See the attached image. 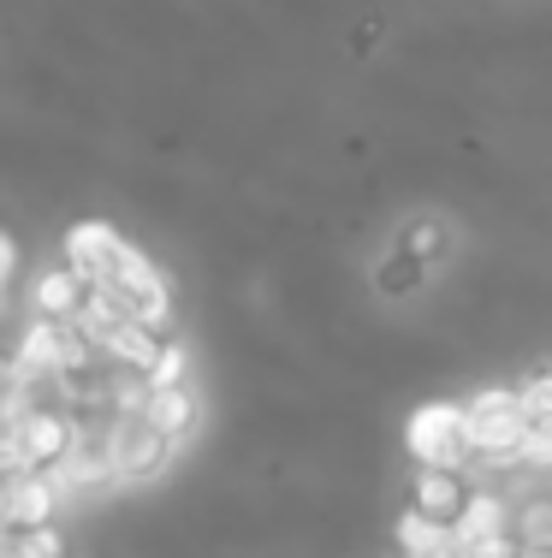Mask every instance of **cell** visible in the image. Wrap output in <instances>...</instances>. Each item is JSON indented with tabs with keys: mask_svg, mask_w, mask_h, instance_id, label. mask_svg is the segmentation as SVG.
<instances>
[{
	"mask_svg": "<svg viewBox=\"0 0 552 558\" xmlns=\"http://www.w3.org/2000/svg\"><path fill=\"white\" fill-rule=\"evenodd\" d=\"M65 268H77V279H84L89 291H108V298H131V291L161 279L149 256H137V250L101 220H84V226L65 232Z\"/></svg>",
	"mask_w": 552,
	"mask_h": 558,
	"instance_id": "cell-1",
	"label": "cell"
},
{
	"mask_svg": "<svg viewBox=\"0 0 552 558\" xmlns=\"http://www.w3.org/2000/svg\"><path fill=\"white\" fill-rule=\"evenodd\" d=\"M464 410H469V451H476V458H493V463H517V451L535 428L523 398L505 392V387H488V392L469 398Z\"/></svg>",
	"mask_w": 552,
	"mask_h": 558,
	"instance_id": "cell-2",
	"label": "cell"
},
{
	"mask_svg": "<svg viewBox=\"0 0 552 558\" xmlns=\"http://www.w3.org/2000/svg\"><path fill=\"white\" fill-rule=\"evenodd\" d=\"M404 446H410V458L422 463V470H457L464 458H476V451H469V410L433 398V404H422L404 422Z\"/></svg>",
	"mask_w": 552,
	"mask_h": 558,
	"instance_id": "cell-3",
	"label": "cell"
},
{
	"mask_svg": "<svg viewBox=\"0 0 552 558\" xmlns=\"http://www.w3.org/2000/svg\"><path fill=\"white\" fill-rule=\"evenodd\" d=\"M173 434H161L149 416H113V463H120L125 482H143V475L167 470L173 458Z\"/></svg>",
	"mask_w": 552,
	"mask_h": 558,
	"instance_id": "cell-4",
	"label": "cell"
},
{
	"mask_svg": "<svg viewBox=\"0 0 552 558\" xmlns=\"http://www.w3.org/2000/svg\"><path fill=\"white\" fill-rule=\"evenodd\" d=\"M452 535H457V553H476V547H493V541H517V517L499 494H469Z\"/></svg>",
	"mask_w": 552,
	"mask_h": 558,
	"instance_id": "cell-5",
	"label": "cell"
},
{
	"mask_svg": "<svg viewBox=\"0 0 552 558\" xmlns=\"http://www.w3.org/2000/svg\"><path fill=\"white\" fill-rule=\"evenodd\" d=\"M24 434V451H30V470H48V463H60L65 451L77 440V416H60V410H30V416L19 422Z\"/></svg>",
	"mask_w": 552,
	"mask_h": 558,
	"instance_id": "cell-6",
	"label": "cell"
},
{
	"mask_svg": "<svg viewBox=\"0 0 552 558\" xmlns=\"http://www.w3.org/2000/svg\"><path fill=\"white\" fill-rule=\"evenodd\" d=\"M398 547H404V558H464V553H457L452 523H445V517L416 511V505L398 517Z\"/></svg>",
	"mask_w": 552,
	"mask_h": 558,
	"instance_id": "cell-7",
	"label": "cell"
},
{
	"mask_svg": "<svg viewBox=\"0 0 552 558\" xmlns=\"http://www.w3.org/2000/svg\"><path fill=\"white\" fill-rule=\"evenodd\" d=\"M60 505V487L48 482V470H24L12 475V523L19 529H42Z\"/></svg>",
	"mask_w": 552,
	"mask_h": 558,
	"instance_id": "cell-8",
	"label": "cell"
},
{
	"mask_svg": "<svg viewBox=\"0 0 552 558\" xmlns=\"http://www.w3.org/2000/svg\"><path fill=\"white\" fill-rule=\"evenodd\" d=\"M89 286L77 279V268H48L36 279V315H48V322H72L77 310H84Z\"/></svg>",
	"mask_w": 552,
	"mask_h": 558,
	"instance_id": "cell-9",
	"label": "cell"
},
{
	"mask_svg": "<svg viewBox=\"0 0 552 558\" xmlns=\"http://www.w3.org/2000/svg\"><path fill=\"white\" fill-rule=\"evenodd\" d=\"M143 416H149L161 434L184 440V434H191V422H196V398L184 392V387H155V392H149V410H143Z\"/></svg>",
	"mask_w": 552,
	"mask_h": 558,
	"instance_id": "cell-10",
	"label": "cell"
},
{
	"mask_svg": "<svg viewBox=\"0 0 552 558\" xmlns=\"http://www.w3.org/2000/svg\"><path fill=\"white\" fill-rule=\"evenodd\" d=\"M416 511H428V517H445V523H457V511H464V494H457V475H452V470H422V475H416Z\"/></svg>",
	"mask_w": 552,
	"mask_h": 558,
	"instance_id": "cell-11",
	"label": "cell"
},
{
	"mask_svg": "<svg viewBox=\"0 0 552 558\" xmlns=\"http://www.w3.org/2000/svg\"><path fill=\"white\" fill-rule=\"evenodd\" d=\"M517 547L523 553H552V499H529L517 511Z\"/></svg>",
	"mask_w": 552,
	"mask_h": 558,
	"instance_id": "cell-12",
	"label": "cell"
},
{
	"mask_svg": "<svg viewBox=\"0 0 552 558\" xmlns=\"http://www.w3.org/2000/svg\"><path fill=\"white\" fill-rule=\"evenodd\" d=\"M523 410H529V422H552V368H541V375H529L517 387Z\"/></svg>",
	"mask_w": 552,
	"mask_h": 558,
	"instance_id": "cell-13",
	"label": "cell"
},
{
	"mask_svg": "<svg viewBox=\"0 0 552 558\" xmlns=\"http://www.w3.org/2000/svg\"><path fill=\"white\" fill-rule=\"evenodd\" d=\"M517 463L523 470H552V422H535L529 440H523V451H517Z\"/></svg>",
	"mask_w": 552,
	"mask_h": 558,
	"instance_id": "cell-14",
	"label": "cell"
},
{
	"mask_svg": "<svg viewBox=\"0 0 552 558\" xmlns=\"http://www.w3.org/2000/svg\"><path fill=\"white\" fill-rule=\"evenodd\" d=\"M179 375H184V351L167 339L161 356H155V368H149V380H155V387H179Z\"/></svg>",
	"mask_w": 552,
	"mask_h": 558,
	"instance_id": "cell-15",
	"label": "cell"
},
{
	"mask_svg": "<svg viewBox=\"0 0 552 558\" xmlns=\"http://www.w3.org/2000/svg\"><path fill=\"white\" fill-rule=\"evenodd\" d=\"M24 547H30L36 558H60V535H54V529H24Z\"/></svg>",
	"mask_w": 552,
	"mask_h": 558,
	"instance_id": "cell-16",
	"label": "cell"
},
{
	"mask_svg": "<svg viewBox=\"0 0 552 558\" xmlns=\"http://www.w3.org/2000/svg\"><path fill=\"white\" fill-rule=\"evenodd\" d=\"M12 268H19V244H12L7 232H0V298H7V279H12Z\"/></svg>",
	"mask_w": 552,
	"mask_h": 558,
	"instance_id": "cell-17",
	"label": "cell"
},
{
	"mask_svg": "<svg viewBox=\"0 0 552 558\" xmlns=\"http://www.w3.org/2000/svg\"><path fill=\"white\" fill-rule=\"evenodd\" d=\"M0 558H36L24 547V529H0Z\"/></svg>",
	"mask_w": 552,
	"mask_h": 558,
	"instance_id": "cell-18",
	"label": "cell"
},
{
	"mask_svg": "<svg viewBox=\"0 0 552 558\" xmlns=\"http://www.w3.org/2000/svg\"><path fill=\"white\" fill-rule=\"evenodd\" d=\"M464 558H523V547H517V541H493V547H476Z\"/></svg>",
	"mask_w": 552,
	"mask_h": 558,
	"instance_id": "cell-19",
	"label": "cell"
},
{
	"mask_svg": "<svg viewBox=\"0 0 552 558\" xmlns=\"http://www.w3.org/2000/svg\"><path fill=\"white\" fill-rule=\"evenodd\" d=\"M0 529H19L12 523V482H0Z\"/></svg>",
	"mask_w": 552,
	"mask_h": 558,
	"instance_id": "cell-20",
	"label": "cell"
},
{
	"mask_svg": "<svg viewBox=\"0 0 552 558\" xmlns=\"http://www.w3.org/2000/svg\"><path fill=\"white\" fill-rule=\"evenodd\" d=\"M0 380H12V356H0Z\"/></svg>",
	"mask_w": 552,
	"mask_h": 558,
	"instance_id": "cell-21",
	"label": "cell"
},
{
	"mask_svg": "<svg viewBox=\"0 0 552 558\" xmlns=\"http://www.w3.org/2000/svg\"><path fill=\"white\" fill-rule=\"evenodd\" d=\"M0 428H7V392H0Z\"/></svg>",
	"mask_w": 552,
	"mask_h": 558,
	"instance_id": "cell-22",
	"label": "cell"
}]
</instances>
